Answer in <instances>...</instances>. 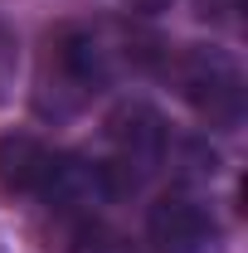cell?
Segmentation results:
<instances>
[{"instance_id": "obj_6", "label": "cell", "mask_w": 248, "mask_h": 253, "mask_svg": "<svg viewBox=\"0 0 248 253\" xmlns=\"http://www.w3.org/2000/svg\"><path fill=\"white\" fill-rule=\"evenodd\" d=\"M73 253H136L131 249V244H126V239H117V234H83V239H78V249Z\"/></svg>"}, {"instance_id": "obj_2", "label": "cell", "mask_w": 248, "mask_h": 253, "mask_svg": "<svg viewBox=\"0 0 248 253\" xmlns=\"http://www.w3.org/2000/svg\"><path fill=\"white\" fill-rule=\"evenodd\" d=\"M161 161H165V122L151 107L126 102L122 112H112V122H107V156L93 161L97 180H102V195L136 190Z\"/></svg>"}, {"instance_id": "obj_3", "label": "cell", "mask_w": 248, "mask_h": 253, "mask_svg": "<svg viewBox=\"0 0 248 253\" xmlns=\"http://www.w3.org/2000/svg\"><path fill=\"white\" fill-rule=\"evenodd\" d=\"M170 78L190 107L219 131H239L244 122V73L239 63L219 49H195L185 44L175 59H170Z\"/></svg>"}, {"instance_id": "obj_7", "label": "cell", "mask_w": 248, "mask_h": 253, "mask_svg": "<svg viewBox=\"0 0 248 253\" xmlns=\"http://www.w3.org/2000/svg\"><path fill=\"white\" fill-rule=\"evenodd\" d=\"M239 5L244 0H195L200 20H209V25H234L239 20Z\"/></svg>"}, {"instance_id": "obj_5", "label": "cell", "mask_w": 248, "mask_h": 253, "mask_svg": "<svg viewBox=\"0 0 248 253\" xmlns=\"http://www.w3.org/2000/svg\"><path fill=\"white\" fill-rule=\"evenodd\" d=\"M15 68H20V54H15V34H10V25L0 20V102L10 97V88H15Z\"/></svg>"}, {"instance_id": "obj_4", "label": "cell", "mask_w": 248, "mask_h": 253, "mask_svg": "<svg viewBox=\"0 0 248 253\" xmlns=\"http://www.w3.org/2000/svg\"><path fill=\"white\" fill-rule=\"evenodd\" d=\"M146 234H151L156 253H219V244H224L209 205L185 195V190H175V195H165V200L151 205Z\"/></svg>"}, {"instance_id": "obj_1", "label": "cell", "mask_w": 248, "mask_h": 253, "mask_svg": "<svg viewBox=\"0 0 248 253\" xmlns=\"http://www.w3.org/2000/svg\"><path fill=\"white\" fill-rule=\"evenodd\" d=\"M112 49L97 30H59L44 44L39 78H34V107L44 117H73L93 102L112 78Z\"/></svg>"}, {"instance_id": "obj_8", "label": "cell", "mask_w": 248, "mask_h": 253, "mask_svg": "<svg viewBox=\"0 0 248 253\" xmlns=\"http://www.w3.org/2000/svg\"><path fill=\"white\" fill-rule=\"evenodd\" d=\"M170 0H126V10H136V15H156V10H165Z\"/></svg>"}]
</instances>
